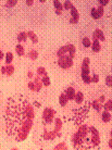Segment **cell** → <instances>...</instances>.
Segmentation results:
<instances>
[{
	"instance_id": "cell-2",
	"label": "cell",
	"mask_w": 112,
	"mask_h": 150,
	"mask_svg": "<svg viewBox=\"0 0 112 150\" xmlns=\"http://www.w3.org/2000/svg\"><path fill=\"white\" fill-rule=\"evenodd\" d=\"M91 108V103L89 101H85L84 105L82 107H78L73 109V121L75 123V125L77 126H80L83 124V122L85 121V119L87 118L89 113V110Z\"/></svg>"
},
{
	"instance_id": "cell-47",
	"label": "cell",
	"mask_w": 112,
	"mask_h": 150,
	"mask_svg": "<svg viewBox=\"0 0 112 150\" xmlns=\"http://www.w3.org/2000/svg\"><path fill=\"white\" fill-rule=\"evenodd\" d=\"M28 88L30 89V90H33V92L36 90V89H35V84H34V82H29V83H28Z\"/></svg>"
},
{
	"instance_id": "cell-41",
	"label": "cell",
	"mask_w": 112,
	"mask_h": 150,
	"mask_svg": "<svg viewBox=\"0 0 112 150\" xmlns=\"http://www.w3.org/2000/svg\"><path fill=\"white\" fill-rule=\"evenodd\" d=\"M82 80L85 84H89L91 83V77L89 75H82Z\"/></svg>"
},
{
	"instance_id": "cell-56",
	"label": "cell",
	"mask_w": 112,
	"mask_h": 150,
	"mask_svg": "<svg viewBox=\"0 0 112 150\" xmlns=\"http://www.w3.org/2000/svg\"><path fill=\"white\" fill-rule=\"evenodd\" d=\"M110 134H111V137H112V131H111V133H110Z\"/></svg>"
},
{
	"instance_id": "cell-39",
	"label": "cell",
	"mask_w": 112,
	"mask_h": 150,
	"mask_svg": "<svg viewBox=\"0 0 112 150\" xmlns=\"http://www.w3.org/2000/svg\"><path fill=\"white\" fill-rule=\"evenodd\" d=\"M72 7H73V4H72V2L70 1V0H66V1H64V3H63V9H65V10H71Z\"/></svg>"
},
{
	"instance_id": "cell-33",
	"label": "cell",
	"mask_w": 112,
	"mask_h": 150,
	"mask_svg": "<svg viewBox=\"0 0 112 150\" xmlns=\"http://www.w3.org/2000/svg\"><path fill=\"white\" fill-rule=\"evenodd\" d=\"M90 15H91V17H92L94 20L100 19V16H99V14H98V12H97V9H96V8H92V9H91V11H90Z\"/></svg>"
},
{
	"instance_id": "cell-32",
	"label": "cell",
	"mask_w": 112,
	"mask_h": 150,
	"mask_svg": "<svg viewBox=\"0 0 112 150\" xmlns=\"http://www.w3.org/2000/svg\"><path fill=\"white\" fill-rule=\"evenodd\" d=\"M53 150H67L66 144L65 142H60V144H58V145L54 147Z\"/></svg>"
},
{
	"instance_id": "cell-50",
	"label": "cell",
	"mask_w": 112,
	"mask_h": 150,
	"mask_svg": "<svg viewBox=\"0 0 112 150\" xmlns=\"http://www.w3.org/2000/svg\"><path fill=\"white\" fill-rule=\"evenodd\" d=\"M1 74H7V70H5V68L4 67H1Z\"/></svg>"
},
{
	"instance_id": "cell-23",
	"label": "cell",
	"mask_w": 112,
	"mask_h": 150,
	"mask_svg": "<svg viewBox=\"0 0 112 150\" xmlns=\"http://www.w3.org/2000/svg\"><path fill=\"white\" fill-rule=\"evenodd\" d=\"M27 37L30 38V40H32L34 44H36L37 41H38V38H37V35H36L34 32H32V31H29V32L27 33Z\"/></svg>"
},
{
	"instance_id": "cell-9",
	"label": "cell",
	"mask_w": 112,
	"mask_h": 150,
	"mask_svg": "<svg viewBox=\"0 0 112 150\" xmlns=\"http://www.w3.org/2000/svg\"><path fill=\"white\" fill-rule=\"evenodd\" d=\"M77 134H78V137L79 139L80 138H84V137H86L87 135H88V127L86 126V125H80L78 131H77Z\"/></svg>"
},
{
	"instance_id": "cell-54",
	"label": "cell",
	"mask_w": 112,
	"mask_h": 150,
	"mask_svg": "<svg viewBox=\"0 0 112 150\" xmlns=\"http://www.w3.org/2000/svg\"><path fill=\"white\" fill-rule=\"evenodd\" d=\"M108 144H109V147L112 149V138L111 139H109V141H108Z\"/></svg>"
},
{
	"instance_id": "cell-55",
	"label": "cell",
	"mask_w": 112,
	"mask_h": 150,
	"mask_svg": "<svg viewBox=\"0 0 112 150\" xmlns=\"http://www.w3.org/2000/svg\"><path fill=\"white\" fill-rule=\"evenodd\" d=\"M12 150H17V149H16V148H13V149H12Z\"/></svg>"
},
{
	"instance_id": "cell-15",
	"label": "cell",
	"mask_w": 112,
	"mask_h": 150,
	"mask_svg": "<svg viewBox=\"0 0 112 150\" xmlns=\"http://www.w3.org/2000/svg\"><path fill=\"white\" fill-rule=\"evenodd\" d=\"M69 52V47H67V45L66 46H63V47H61L60 49L57 51V56L60 58V57H63V56H65V53H67Z\"/></svg>"
},
{
	"instance_id": "cell-46",
	"label": "cell",
	"mask_w": 112,
	"mask_h": 150,
	"mask_svg": "<svg viewBox=\"0 0 112 150\" xmlns=\"http://www.w3.org/2000/svg\"><path fill=\"white\" fill-rule=\"evenodd\" d=\"M99 5H101V7H104V5H107L109 3V0H99Z\"/></svg>"
},
{
	"instance_id": "cell-25",
	"label": "cell",
	"mask_w": 112,
	"mask_h": 150,
	"mask_svg": "<svg viewBox=\"0 0 112 150\" xmlns=\"http://www.w3.org/2000/svg\"><path fill=\"white\" fill-rule=\"evenodd\" d=\"M53 5H54L55 11L62 12V10H63V4H62L60 1H58V0H54V1H53Z\"/></svg>"
},
{
	"instance_id": "cell-45",
	"label": "cell",
	"mask_w": 112,
	"mask_h": 150,
	"mask_svg": "<svg viewBox=\"0 0 112 150\" xmlns=\"http://www.w3.org/2000/svg\"><path fill=\"white\" fill-rule=\"evenodd\" d=\"M98 81H99V76H98L97 74H92V76H91V82H92V83H98Z\"/></svg>"
},
{
	"instance_id": "cell-52",
	"label": "cell",
	"mask_w": 112,
	"mask_h": 150,
	"mask_svg": "<svg viewBox=\"0 0 112 150\" xmlns=\"http://www.w3.org/2000/svg\"><path fill=\"white\" fill-rule=\"evenodd\" d=\"M27 76L29 77V79H32V77H33V73H32V71H29V72H28V74H27Z\"/></svg>"
},
{
	"instance_id": "cell-8",
	"label": "cell",
	"mask_w": 112,
	"mask_h": 150,
	"mask_svg": "<svg viewBox=\"0 0 112 150\" xmlns=\"http://www.w3.org/2000/svg\"><path fill=\"white\" fill-rule=\"evenodd\" d=\"M64 95L66 96V98L69 99V100H74L75 99V89H74L73 87H67L65 89V92H64Z\"/></svg>"
},
{
	"instance_id": "cell-30",
	"label": "cell",
	"mask_w": 112,
	"mask_h": 150,
	"mask_svg": "<svg viewBox=\"0 0 112 150\" xmlns=\"http://www.w3.org/2000/svg\"><path fill=\"white\" fill-rule=\"evenodd\" d=\"M88 133H89L91 136H100V135H99L98 129H97L96 127H94V126H90V127L88 128Z\"/></svg>"
},
{
	"instance_id": "cell-40",
	"label": "cell",
	"mask_w": 112,
	"mask_h": 150,
	"mask_svg": "<svg viewBox=\"0 0 112 150\" xmlns=\"http://www.w3.org/2000/svg\"><path fill=\"white\" fill-rule=\"evenodd\" d=\"M16 3H17L16 0H9V1H7V3H5V7L12 8V7H14V5H16Z\"/></svg>"
},
{
	"instance_id": "cell-12",
	"label": "cell",
	"mask_w": 112,
	"mask_h": 150,
	"mask_svg": "<svg viewBox=\"0 0 112 150\" xmlns=\"http://www.w3.org/2000/svg\"><path fill=\"white\" fill-rule=\"evenodd\" d=\"M101 49V47H100V41L97 40V39H94V41H92V44H91V50L94 51V52H99Z\"/></svg>"
},
{
	"instance_id": "cell-1",
	"label": "cell",
	"mask_w": 112,
	"mask_h": 150,
	"mask_svg": "<svg viewBox=\"0 0 112 150\" xmlns=\"http://www.w3.org/2000/svg\"><path fill=\"white\" fill-rule=\"evenodd\" d=\"M29 105L28 99L24 95H14L9 98L4 112L5 131L10 137L15 139L20 134L24 122L27 120L26 110Z\"/></svg>"
},
{
	"instance_id": "cell-44",
	"label": "cell",
	"mask_w": 112,
	"mask_h": 150,
	"mask_svg": "<svg viewBox=\"0 0 112 150\" xmlns=\"http://www.w3.org/2000/svg\"><path fill=\"white\" fill-rule=\"evenodd\" d=\"M97 12H98V14H99V16H102L103 15V7H101V5H99V7L97 8Z\"/></svg>"
},
{
	"instance_id": "cell-53",
	"label": "cell",
	"mask_w": 112,
	"mask_h": 150,
	"mask_svg": "<svg viewBox=\"0 0 112 150\" xmlns=\"http://www.w3.org/2000/svg\"><path fill=\"white\" fill-rule=\"evenodd\" d=\"M3 57H4V55H3V52L0 50V60H2L3 59Z\"/></svg>"
},
{
	"instance_id": "cell-31",
	"label": "cell",
	"mask_w": 112,
	"mask_h": 150,
	"mask_svg": "<svg viewBox=\"0 0 112 150\" xmlns=\"http://www.w3.org/2000/svg\"><path fill=\"white\" fill-rule=\"evenodd\" d=\"M27 39V33L25 32H22L17 35V40L18 41H25Z\"/></svg>"
},
{
	"instance_id": "cell-6",
	"label": "cell",
	"mask_w": 112,
	"mask_h": 150,
	"mask_svg": "<svg viewBox=\"0 0 112 150\" xmlns=\"http://www.w3.org/2000/svg\"><path fill=\"white\" fill-rule=\"evenodd\" d=\"M89 58H85L82 63V75H89Z\"/></svg>"
},
{
	"instance_id": "cell-35",
	"label": "cell",
	"mask_w": 112,
	"mask_h": 150,
	"mask_svg": "<svg viewBox=\"0 0 112 150\" xmlns=\"http://www.w3.org/2000/svg\"><path fill=\"white\" fill-rule=\"evenodd\" d=\"M82 43H83V46L86 47V48L91 47V41H90V39L88 37H84L83 40H82Z\"/></svg>"
},
{
	"instance_id": "cell-34",
	"label": "cell",
	"mask_w": 112,
	"mask_h": 150,
	"mask_svg": "<svg viewBox=\"0 0 112 150\" xmlns=\"http://www.w3.org/2000/svg\"><path fill=\"white\" fill-rule=\"evenodd\" d=\"M41 82H42V85H43V86H47V87H48L49 85H50V79H49V76H48V75L42 76Z\"/></svg>"
},
{
	"instance_id": "cell-7",
	"label": "cell",
	"mask_w": 112,
	"mask_h": 150,
	"mask_svg": "<svg viewBox=\"0 0 112 150\" xmlns=\"http://www.w3.org/2000/svg\"><path fill=\"white\" fill-rule=\"evenodd\" d=\"M32 126H33V120L27 119L26 121L24 122L21 132H24V133H27V134H28V133H29V131H30V128H32ZM21 132H20V133H21Z\"/></svg>"
},
{
	"instance_id": "cell-21",
	"label": "cell",
	"mask_w": 112,
	"mask_h": 150,
	"mask_svg": "<svg viewBox=\"0 0 112 150\" xmlns=\"http://www.w3.org/2000/svg\"><path fill=\"white\" fill-rule=\"evenodd\" d=\"M90 139L96 148H98L100 146V136H90Z\"/></svg>"
},
{
	"instance_id": "cell-37",
	"label": "cell",
	"mask_w": 112,
	"mask_h": 150,
	"mask_svg": "<svg viewBox=\"0 0 112 150\" xmlns=\"http://www.w3.org/2000/svg\"><path fill=\"white\" fill-rule=\"evenodd\" d=\"M12 61H13V55H12V52H8L5 55V63L10 64Z\"/></svg>"
},
{
	"instance_id": "cell-49",
	"label": "cell",
	"mask_w": 112,
	"mask_h": 150,
	"mask_svg": "<svg viewBox=\"0 0 112 150\" xmlns=\"http://www.w3.org/2000/svg\"><path fill=\"white\" fill-rule=\"evenodd\" d=\"M78 22V20H75V19H72V17H71V20H70V23L71 24H76Z\"/></svg>"
},
{
	"instance_id": "cell-22",
	"label": "cell",
	"mask_w": 112,
	"mask_h": 150,
	"mask_svg": "<svg viewBox=\"0 0 112 150\" xmlns=\"http://www.w3.org/2000/svg\"><path fill=\"white\" fill-rule=\"evenodd\" d=\"M67 47H69V56L73 59L74 58V56H75V52H76V48H75V46L74 45H72V44H69L67 45Z\"/></svg>"
},
{
	"instance_id": "cell-3",
	"label": "cell",
	"mask_w": 112,
	"mask_h": 150,
	"mask_svg": "<svg viewBox=\"0 0 112 150\" xmlns=\"http://www.w3.org/2000/svg\"><path fill=\"white\" fill-rule=\"evenodd\" d=\"M95 149L97 148L91 142V139L88 138V135L84 137V138H80L77 145L74 146V150H95Z\"/></svg>"
},
{
	"instance_id": "cell-48",
	"label": "cell",
	"mask_w": 112,
	"mask_h": 150,
	"mask_svg": "<svg viewBox=\"0 0 112 150\" xmlns=\"http://www.w3.org/2000/svg\"><path fill=\"white\" fill-rule=\"evenodd\" d=\"M98 101H99L100 103L104 102V101H105V97H104V96H100V97H99V99H98Z\"/></svg>"
},
{
	"instance_id": "cell-38",
	"label": "cell",
	"mask_w": 112,
	"mask_h": 150,
	"mask_svg": "<svg viewBox=\"0 0 112 150\" xmlns=\"http://www.w3.org/2000/svg\"><path fill=\"white\" fill-rule=\"evenodd\" d=\"M78 141H79V137H78V134L77 133H75L73 136H72V144H73V147L74 146H76L77 144H78Z\"/></svg>"
},
{
	"instance_id": "cell-17",
	"label": "cell",
	"mask_w": 112,
	"mask_h": 150,
	"mask_svg": "<svg viewBox=\"0 0 112 150\" xmlns=\"http://www.w3.org/2000/svg\"><path fill=\"white\" fill-rule=\"evenodd\" d=\"M54 132L55 133H59V132L61 131V127H62V121H61V119H59V118H57L54 120Z\"/></svg>"
},
{
	"instance_id": "cell-20",
	"label": "cell",
	"mask_w": 112,
	"mask_h": 150,
	"mask_svg": "<svg viewBox=\"0 0 112 150\" xmlns=\"http://www.w3.org/2000/svg\"><path fill=\"white\" fill-rule=\"evenodd\" d=\"M67 99L66 98V96L64 95V94H61L60 95V97H59V102H60V106L61 107H65L66 105H67Z\"/></svg>"
},
{
	"instance_id": "cell-28",
	"label": "cell",
	"mask_w": 112,
	"mask_h": 150,
	"mask_svg": "<svg viewBox=\"0 0 112 150\" xmlns=\"http://www.w3.org/2000/svg\"><path fill=\"white\" fill-rule=\"evenodd\" d=\"M15 50H16L17 56H20V57L24 56V48H23V46H22L21 44L16 45V47H15Z\"/></svg>"
},
{
	"instance_id": "cell-16",
	"label": "cell",
	"mask_w": 112,
	"mask_h": 150,
	"mask_svg": "<svg viewBox=\"0 0 112 150\" xmlns=\"http://www.w3.org/2000/svg\"><path fill=\"white\" fill-rule=\"evenodd\" d=\"M91 107L94 108V109H95L96 111H98V112H100V111L103 109V106H102V103H100L98 100L92 101V102H91Z\"/></svg>"
},
{
	"instance_id": "cell-14",
	"label": "cell",
	"mask_w": 112,
	"mask_h": 150,
	"mask_svg": "<svg viewBox=\"0 0 112 150\" xmlns=\"http://www.w3.org/2000/svg\"><path fill=\"white\" fill-rule=\"evenodd\" d=\"M26 114H27V119H29V120H33V119H34V116H35L34 108H33V106L30 105V103H29V105H28V107H27Z\"/></svg>"
},
{
	"instance_id": "cell-27",
	"label": "cell",
	"mask_w": 112,
	"mask_h": 150,
	"mask_svg": "<svg viewBox=\"0 0 112 150\" xmlns=\"http://www.w3.org/2000/svg\"><path fill=\"white\" fill-rule=\"evenodd\" d=\"M27 135H28L27 133H24V132H21V133L16 136L15 140H16V141H23V140H25V139H26V137H27Z\"/></svg>"
},
{
	"instance_id": "cell-24",
	"label": "cell",
	"mask_w": 112,
	"mask_h": 150,
	"mask_svg": "<svg viewBox=\"0 0 112 150\" xmlns=\"http://www.w3.org/2000/svg\"><path fill=\"white\" fill-rule=\"evenodd\" d=\"M103 106V109L105 110V111H112V100H107V101H105V102L102 105Z\"/></svg>"
},
{
	"instance_id": "cell-42",
	"label": "cell",
	"mask_w": 112,
	"mask_h": 150,
	"mask_svg": "<svg viewBox=\"0 0 112 150\" xmlns=\"http://www.w3.org/2000/svg\"><path fill=\"white\" fill-rule=\"evenodd\" d=\"M37 74H38V76H40V75H47V73H46V69L45 68H38V70H37Z\"/></svg>"
},
{
	"instance_id": "cell-13",
	"label": "cell",
	"mask_w": 112,
	"mask_h": 150,
	"mask_svg": "<svg viewBox=\"0 0 112 150\" xmlns=\"http://www.w3.org/2000/svg\"><path fill=\"white\" fill-rule=\"evenodd\" d=\"M34 84H35V89H36L35 92H39L40 89H41V87H42V82H41V80L39 79L38 75H37L35 79H34Z\"/></svg>"
},
{
	"instance_id": "cell-18",
	"label": "cell",
	"mask_w": 112,
	"mask_h": 150,
	"mask_svg": "<svg viewBox=\"0 0 112 150\" xmlns=\"http://www.w3.org/2000/svg\"><path fill=\"white\" fill-rule=\"evenodd\" d=\"M101 119H102V121H103L104 123H109V122H110V120H111V114H110V112L104 110V111L102 112Z\"/></svg>"
},
{
	"instance_id": "cell-36",
	"label": "cell",
	"mask_w": 112,
	"mask_h": 150,
	"mask_svg": "<svg viewBox=\"0 0 112 150\" xmlns=\"http://www.w3.org/2000/svg\"><path fill=\"white\" fill-rule=\"evenodd\" d=\"M28 57H29V59H32V60H36L37 58H38V52H37L36 50H30L28 52Z\"/></svg>"
},
{
	"instance_id": "cell-29",
	"label": "cell",
	"mask_w": 112,
	"mask_h": 150,
	"mask_svg": "<svg viewBox=\"0 0 112 150\" xmlns=\"http://www.w3.org/2000/svg\"><path fill=\"white\" fill-rule=\"evenodd\" d=\"M5 70H7V75L8 76L13 75V73H14V67H13V65L8 64L7 67H5Z\"/></svg>"
},
{
	"instance_id": "cell-4",
	"label": "cell",
	"mask_w": 112,
	"mask_h": 150,
	"mask_svg": "<svg viewBox=\"0 0 112 150\" xmlns=\"http://www.w3.org/2000/svg\"><path fill=\"white\" fill-rule=\"evenodd\" d=\"M58 65L61 69H69L73 65V59L70 56H63V57H60L58 60Z\"/></svg>"
},
{
	"instance_id": "cell-26",
	"label": "cell",
	"mask_w": 112,
	"mask_h": 150,
	"mask_svg": "<svg viewBox=\"0 0 112 150\" xmlns=\"http://www.w3.org/2000/svg\"><path fill=\"white\" fill-rule=\"evenodd\" d=\"M71 15H72V19H75V20H78V19H79V14H78L76 8L74 7V5L71 8Z\"/></svg>"
},
{
	"instance_id": "cell-10",
	"label": "cell",
	"mask_w": 112,
	"mask_h": 150,
	"mask_svg": "<svg viewBox=\"0 0 112 150\" xmlns=\"http://www.w3.org/2000/svg\"><path fill=\"white\" fill-rule=\"evenodd\" d=\"M92 39H97V40L103 41L105 39V37H104L102 31H100V29H96V31L92 33Z\"/></svg>"
},
{
	"instance_id": "cell-51",
	"label": "cell",
	"mask_w": 112,
	"mask_h": 150,
	"mask_svg": "<svg viewBox=\"0 0 112 150\" xmlns=\"http://www.w3.org/2000/svg\"><path fill=\"white\" fill-rule=\"evenodd\" d=\"M33 2H34L33 0H27V1H26V4H27V5H32Z\"/></svg>"
},
{
	"instance_id": "cell-11",
	"label": "cell",
	"mask_w": 112,
	"mask_h": 150,
	"mask_svg": "<svg viewBox=\"0 0 112 150\" xmlns=\"http://www.w3.org/2000/svg\"><path fill=\"white\" fill-rule=\"evenodd\" d=\"M55 136H57V133H55L54 131L48 132L45 129V132H43V139H46V140H52L55 138Z\"/></svg>"
},
{
	"instance_id": "cell-43",
	"label": "cell",
	"mask_w": 112,
	"mask_h": 150,
	"mask_svg": "<svg viewBox=\"0 0 112 150\" xmlns=\"http://www.w3.org/2000/svg\"><path fill=\"white\" fill-rule=\"evenodd\" d=\"M105 84H107L109 87H112V76L111 75H108L105 77Z\"/></svg>"
},
{
	"instance_id": "cell-5",
	"label": "cell",
	"mask_w": 112,
	"mask_h": 150,
	"mask_svg": "<svg viewBox=\"0 0 112 150\" xmlns=\"http://www.w3.org/2000/svg\"><path fill=\"white\" fill-rule=\"evenodd\" d=\"M54 119V111L51 108H46L42 112V122L43 124H51Z\"/></svg>"
},
{
	"instance_id": "cell-19",
	"label": "cell",
	"mask_w": 112,
	"mask_h": 150,
	"mask_svg": "<svg viewBox=\"0 0 112 150\" xmlns=\"http://www.w3.org/2000/svg\"><path fill=\"white\" fill-rule=\"evenodd\" d=\"M75 102L77 103V105H80L84 101V95H83V93L82 92H78V93H76V95H75Z\"/></svg>"
}]
</instances>
